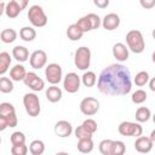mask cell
Returning a JSON list of instances; mask_svg holds the SVG:
<instances>
[{
	"instance_id": "6",
	"label": "cell",
	"mask_w": 155,
	"mask_h": 155,
	"mask_svg": "<svg viewBox=\"0 0 155 155\" xmlns=\"http://www.w3.org/2000/svg\"><path fill=\"white\" fill-rule=\"evenodd\" d=\"M74 64L79 70H86L91 64V51L86 46H81L75 51Z\"/></svg>"
},
{
	"instance_id": "18",
	"label": "cell",
	"mask_w": 155,
	"mask_h": 155,
	"mask_svg": "<svg viewBox=\"0 0 155 155\" xmlns=\"http://www.w3.org/2000/svg\"><path fill=\"white\" fill-rule=\"evenodd\" d=\"M12 57L19 62V63H23L25 61H28L29 58V51L25 46H22V45H17L12 48Z\"/></svg>"
},
{
	"instance_id": "17",
	"label": "cell",
	"mask_w": 155,
	"mask_h": 155,
	"mask_svg": "<svg viewBox=\"0 0 155 155\" xmlns=\"http://www.w3.org/2000/svg\"><path fill=\"white\" fill-rule=\"evenodd\" d=\"M17 124H18V119L16 111L6 115H0V131H4L7 127H16Z\"/></svg>"
},
{
	"instance_id": "8",
	"label": "cell",
	"mask_w": 155,
	"mask_h": 155,
	"mask_svg": "<svg viewBox=\"0 0 155 155\" xmlns=\"http://www.w3.org/2000/svg\"><path fill=\"white\" fill-rule=\"evenodd\" d=\"M45 78L51 85H57L62 81L63 78V70L62 67L57 63H50L45 68Z\"/></svg>"
},
{
	"instance_id": "45",
	"label": "cell",
	"mask_w": 155,
	"mask_h": 155,
	"mask_svg": "<svg viewBox=\"0 0 155 155\" xmlns=\"http://www.w3.org/2000/svg\"><path fill=\"white\" fill-rule=\"evenodd\" d=\"M149 137H150V139L155 143V130H154V131H151V133H150V136H149Z\"/></svg>"
},
{
	"instance_id": "5",
	"label": "cell",
	"mask_w": 155,
	"mask_h": 155,
	"mask_svg": "<svg viewBox=\"0 0 155 155\" xmlns=\"http://www.w3.org/2000/svg\"><path fill=\"white\" fill-rule=\"evenodd\" d=\"M76 25L84 31V33H87L90 30H93V29H98L101 25H102V19L96 13H88L81 18L78 19L76 22Z\"/></svg>"
},
{
	"instance_id": "39",
	"label": "cell",
	"mask_w": 155,
	"mask_h": 155,
	"mask_svg": "<svg viewBox=\"0 0 155 155\" xmlns=\"http://www.w3.org/2000/svg\"><path fill=\"white\" fill-rule=\"evenodd\" d=\"M82 125H84L91 133H94V132L97 131V122H96L93 119H86V120L82 122Z\"/></svg>"
},
{
	"instance_id": "42",
	"label": "cell",
	"mask_w": 155,
	"mask_h": 155,
	"mask_svg": "<svg viewBox=\"0 0 155 155\" xmlns=\"http://www.w3.org/2000/svg\"><path fill=\"white\" fill-rule=\"evenodd\" d=\"M12 1H15L22 10H24L28 6V2H29V0H12Z\"/></svg>"
},
{
	"instance_id": "14",
	"label": "cell",
	"mask_w": 155,
	"mask_h": 155,
	"mask_svg": "<svg viewBox=\"0 0 155 155\" xmlns=\"http://www.w3.org/2000/svg\"><path fill=\"white\" fill-rule=\"evenodd\" d=\"M54 133L61 138H67L73 133V126L67 120H59L54 125Z\"/></svg>"
},
{
	"instance_id": "12",
	"label": "cell",
	"mask_w": 155,
	"mask_h": 155,
	"mask_svg": "<svg viewBox=\"0 0 155 155\" xmlns=\"http://www.w3.org/2000/svg\"><path fill=\"white\" fill-rule=\"evenodd\" d=\"M29 63H30V67L34 68V69H41L46 65L47 63V54L45 51L42 50H36L34 51L30 57H29Z\"/></svg>"
},
{
	"instance_id": "38",
	"label": "cell",
	"mask_w": 155,
	"mask_h": 155,
	"mask_svg": "<svg viewBox=\"0 0 155 155\" xmlns=\"http://www.w3.org/2000/svg\"><path fill=\"white\" fill-rule=\"evenodd\" d=\"M16 111L15 107L11 104V103H7V102H2L0 104V115H6V114H10V113H13Z\"/></svg>"
},
{
	"instance_id": "37",
	"label": "cell",
	"mask_w": 155,
	"mask_h": 155,
	"mask_svg": "<svg viewBox=\"0 0 155 155\" xmlns=\"http://www.w3.org/2000/svg\"><path fill=\"white\" fill-rule=\"evenodd\" d=\"M28 147L24 144H17L11 147V154L12 155H27L28 154Z\"/></svg>"
},
{
	"instance_id": "26",
	"label": "cell",
	"mask_w": 155,
	"mask_h": 155,
	"mask_svg": "<svg viewBox=\"0 0 155 155\" xmlns=\"http://www.w3.org/2000/svg\"><path fill=\"white\" fill-rule=\"evenodd\" d=\"M11 64V56L8 52L2 51L0 53V75H5Z\"/></svg>"
},
{
	"instance_id": "15",
	"label": "cell",
	"mask_w": 155,
	"mask_h": 155,
	"mask_svg": "<svg viewBox=\"0 0 155 155\" xmlns=\"http://www.w3.org/2000/svg\"><path fill=\"white\" fill-rule=\"evenodd\" d=\"M119 25H120V17L114 12L105 15L102 19V27L105 30H109V31L115 30L116 28H119Z\"/></svg>"
},
{
	"instance_id": "31",
	"label": "cell",
	"mask_w": 155,
	"mask_h": 155,
	"mask_svg": "<svg viewBox=\"0 0 155 155\" xmlns=\"http://www.w3.org/2000/svg\"><path fill=\"white\" fill-rule=\"evenodd\" d=\"M113 144L114 140L111 139H103L99 143V151L103 155H111L113 154Z\"/></svg>"
},
{
	"instance_id": "36",
	"label": "cell",
	"mask_w": 155,
	"mask_h": 155,
	"mask_svg": "<svg viewBox=\"0 0 155 155\" xmlns=\"http://www.w3.org/2000/svg\"><path fill=\"white\" fill-rule=\"evenodd\" d=\"M126 151V145L122 140H114L113 144V154L111 155H124Z\"/></svg>"
},
{
	"instance_id": "33",
	"label": "cell",
	"mask_w": 155,
	"mask_h": 155,
	"mask_svg": "<svg viewBox=\"0 0 155 155\" xmlns=\"http://www.w3.org/2000/svg\"><path fill=\"white\" fill-rule=\"evenodd\" d=\"M147 98H148V94L144 90H136L132 93V97H131V99L134 104H142L147 101Z\"/></svg>"
},
{
	"instance_id": "7",
	"label": "cell",
	"mask_w": 155,
	"mask_h": 155,
	"mask_svg": "<svg viewBox=\"0 0 155 155\" xmlns=\"http://www.w3.org/2000/svg\"><path fill=\"white\" fill-rule=\"evenodd\" d=\"M117 131L121 136L125 137H139L143 133V127L140 126V124L137 122H132V121H122L119 126H117Z\"/></svg>"
},
{
	"instance_id": "32",
	"label": "cell",
	"mask_w": 155,
	"mask_h": 155,
	"mask_svg": "<svg viewBox=\"0 0 155 155\" xmlns=\"http://www.w3.org/2000/svg\"><path fill=\"white\" fill-rule=\"evenodd\" d=\"M149 73L148 71H145V70H142V71H139V73H137L136 74V76H134V84L137 85V86H139V87H142V86H144V85H147L148 82H149Z\"/></svg>"
},
{
	"instance_id": "27",
	"label": "cell",
	"mask_w": 155,
	"mask_h": 155,
	"mask_svg": "<svg viewBox=\"0 0 155 155\" xmlns=\"http://www.w3.org/2000/svg\"><path fill=\"white\" fill-rule=\"evenodd\" d=\"M136 120L138 122H147L150 117H151V113H150V109L147 108V107H139L137 110H136Z\"/></svg>"
},
{
	"instance_id": "13",
	"label": "cell",
	"mask_w": 155,
	"mask_h": 155,
	"mask_svg": "<svg viewBox=\"0 0 155 155\" xmlns=\"http://www.w3.org/2000/svg\"><path fill=\"white\" fill-rule=\"evenodd\" d=\"M133 145H134V149H136L138 153L147 154V153H149V151L153 149L154 142L150 139V137L139 136V137H137V139H136V142H134Z\"/></svg>"
},
{
	"instance_id": "30",
	"label": "cell",
	"mask_w": 155,
	"mask_h": 155,
	"mask_svg": "<svg viewBox=\"0 0 155 155\" xmlns=\"http://www.w3.org/2000/svg\"><path fill=\"white\" fill-rule=\"evenodd\" d=\"M13 80L10 78H5L4 75L0 78V92L2 93H10L13 91Z\"/></svg>"
},
{
	"instance_id": "44",
	"label": "cell",
	"mask_w": 155,
	"mask_h": 155,
	"mask_svg": "<svg viewBox=\"0 0 155 155\" xmlns=\"http://www.w3.org/2000/svg\"><path fill=\"white\" fill-rule=\"evenodd\" d=\"M5 7H6V4L4 1H1V7H0V15L5 13Z\"/></svg>"
},
{
	"instance_id": "46",
	"label": "cell",
	"mask_w": 155,
	"mask_h": 155,
	"mask_svg": "<svg viewBox=\"0 0 155 155\" xmlns=\"http://www.w3.org/2000/svg\"><path fill=\"white\" fill-rule=\"evenodd\" d=\"M151 59H153V62L155 63V51L153 52V54H151Z\"/></svg>"
},
{
	"instance_id": "16",
	"label": "cell",
	"mask_w": 155,
	"mask_h": 155,
	"mask_svg": "<svg viewBox=\"0 0 155 155\" xmlns=\"http://www.w3.org/2000/svg\"><path fill=\"white\" fill-rule=\"evenodd\" d=\"M113 56L114 58H116V61L119 62H125L128 59V47H126L125 44L122 42H116L113 46Z\"/></svg>"
},
{
	"instance_id": "9",
	"label": "cell",
	"mask_w": 155,
	"mask_h": 155,
	"mask_svg": "<svg viewBox=\"0 0 155 155\" xmlns=\"http://www.w3.org/2000/svg\"><path fill=\"white\" fill-rule=\"evenodd\" d=\"M99 110V101L93 97H86L80 102V111L86 116H92Z\"/></svg>"
},
{
	"instance_id": "34",
	"label": "cell",
	"mask_w": 155,
	"mask_h": 155,
	"mask_svg": "<svg viewBox=\"0 0 155 155\" xmlns=\"http://www.w3.org/2000/svg\"><path fill=\"white\" fill-rule=\"evenodd\" d=\"M74 133H75V137H76V139H86V138H92V134L93 133H91L82 124L80 125V126H78L76 128H75V131H74Z\"/></svg>"
},
{
	"instance_id": "21",
	"label": "cell",
	"mask_w": 155,
	"mask_h": 155,
	"mask_svg": "<svg viewBox=\"0 0 155 155\" xmlns=\"http://www.w3.org/2000/svg\"><path fill=\"white\" fill-rule=\"evenodd\" d=\"M82 35H84V31L76 25V23L70 24L67 29V36L71 41H79L82 38Z\"/></svg>"
},
{
	"instance_id": "22",
	"label": "cell",
	"mask_w": 155,
	"mask_h": 155,
	"mask_svg": "<svg viewBox=\"0 0 155 155\" xmlns=\"http://www.w3.org/2000/svg\"><path fill=\"white\" fill-rule=\"evenodd\" d=\"M22 12V8L15 2V1H8L6 4V7H5V15L8 17V18H16L18 17V15Z\"/></svg>"
},
{
	"instance_id": "29",
	"label": "cell",
	"mask_w": 155,
	"mask_h": 155,
	"mask_svg": "<svg viewBox=\"0 0 155 155\" xmlns=\"http://www.w3.org/2000/svg\"><path fill=\"white\" fill-rule=\"evenodd\" d=\"M81 82H82V85L86 86V87H92V86H94L96 82H97V76H96L94 71H88V70L85 71L84 75L81 76Z\"/></svg>"
},
{
	"instance_id": "19",
	"label": "cell",
	"mask_w": 155,
	"mask_h": 155,
	"mask_svg": "<svg viewBox=\"0 0 155 155\" xmlns=\"http://www.w3.org/2000/svg\"><path fill=\"white\" fill-rule=\"evenodd\" d=\"M45 96L47 98L48 102L51 103H57L62 99V90L57 86V85H51L46 92H45Z\"/></svg>"
},
{
	"instance_id": "10",
	"label": "cell",
	"mask_w": 155,
	"mask_h": 155,
	"mask_svg": "<svg viewBox=\"0 0 155 155\" xmlns=\"http://www.w3.org/2000/svg\"><path fill=\"white\" fill-rule=\"evenodd\" d=\"M81 85V78L76 73H68L63 79V87L68 93H76Z\"/></svg>"
},
{
	"instance_id": "3",
	"label": "cell",
	"mask_w": 155,
	"mask_h": 155,
	"mask_svg": "<svg viewBox=\"0 0 155 155\" xmlns=\"http://www.w3.org/2000/svg\"><path fill=\"white\" fill-rule=\"evenodd\" d=\"M28 19L31 23V25L36 27V28L45 27L47 24V21H48L45 11L39 5H33V6L29 7V10H28Z\"/></svg>"
},
{
	"instance_id": "40",
	"label": "cell",
	"mask_w": 155,
	"mask_h": 155,
	"mask_svg": "<svg viewBox=\"0 0 155 155\" xmlns=\"http://www.w3.org/2000/svg\"><path fill=\"white\" fill-rule=\"evenodd\" d=\"M139 4L145 10H150L155 6V0H139Z\"/></svg>"
},
{
	"instance_id": "47",
	"label": "cell",
	"mask_w": 155,
	"mask_h": 155,
	"mask_svg": "<svg viewBox=\"0 0 155 155\" xmlns=\"http://www.w3.org/2000/svg\"><path fill=\"white\" fill-rule=\"evenodd\" d=\"M151 35H153V38H154V39H155V29H154V30H153V31H151Z\"/></svg>"
},
{
	"instance_id": "25",
	"label": "cell",
	"mask_w": 155,
	"mask_h": 155,
	"mask_svg": "<svg viewBox=\"0 0 155 155\" xmlns=\"http://www.w3.org/2000/svg\"><path fill=\"white\" fill-rule=\"evenodd\" d=\"M19 38L23 41L30 42L36 38V31H35V29L33 27H23L19 30Z\"/></svg>"
},
{
	"instance_id": "28",
	"label": "cell",
	"mask_w": 155,
	"mask_h": 155,
	"mask_svg": "<svg viewBox=\"0 0 155 155\" xmlns=\"http://www.w3.org/2000/svg\"><path fill=\"white\" fill-rule=\"evenodd\" d=\"M29 151L31 155H41L45 151V143L40 139H35L29 145Z\"/></svg>"
},
{
	"instance_id": "41",
	"label": "cell",
	"mask_w": 155,
	"mask_h": 155,
	"mask_svg": "<svg viewBox=\"0 0 155 155\" xmlns=\"http://www.w3.org/2000/svg\"><path fill=\"white\" fill-rule=\"evenodd\" d=\"M109 0H93V4L98 7V8H107L109 6Z\"/></svg>"
},
{
	"instance_id": "43",
	"label": "cell",
	"mask_w": 155,
	"mask_h": 155,
	"mask_svg": "<svg viewBox=\"0 0 155 155\" xmlns=\"http://www.w3.org/2000/svg\"><path fill=\"white\" fill-rule=\"evenodd\" d=\"M149 88H150L153 92H155V78H151V79L149 80Z\"/></svg>"
},
{
	"instance_id": "24",
	"label": "cell",
	"mask_w": 155,
	"mask_h": 155,
	"mask_svg": "<svg viewBox=\"0 0 155 155\" xmlns=\"http://www.w3.org/2000/svg\"><path fill=\"white\" fill-rule=\"evenodd\" d=\"M17 36H18L17 31L15 29H12V28H6L0 34V39H1V41L4 44H11V42H13L17 39Z\"/></svg>"
},
{
	"instance_id": "35",
	"label": "cell",
	"mask_w": 155,
	"mask_h": 155,
	"mask_svg": "<svg viewBox=\"0 0 155 155\" xmlns=\"http://www.w3.org/2000/svg\"><path fill=\"white\" fill-rule=\"evenodd\" d=\"M10 140L12 145H17V144H24L25 143V136L23 132L21 131H16L10 136Z\"/></svg>"
},
{
	"instance_id": "11",
	"label": "cell",
	"mask_w": 155,
	"mask_h": 155,
	"mask_svg": "<svg viewBox=\"0 0 155 155\" xmlns=\"http://www.w3.org/2000/svg\"><path fill=\"white\" fill-rule=\"evenodd\" d=\"M24 85L27 87H29L31 91L34 92H39V91H42L44 87H45V81L39 78V75L34 71H28L24 80H23Z\"/></svg>"
},
{
	"instance_id": "48",
	"label": "cell",
	"mask_w": 155,
	"mask_h": 155,
	"mask_svg": "<svg viewBox=\"0 0 155 155\" xmlns=\"http://www.w3.org/2000/svg\"><path fill=\"white\" fill-rule=\"evenodd\" d=\"M153 121H154V124H155V114L153 115Z\"/></svg>"
},
{
	"instance_id": "20",
	"label": "cell",
	"mask_w": 155,
	"mask_h": 155,
	"mask_svg": "<svg viewBox=\"0 0 155 155\" xmlns=\"http://www.w3.org/2000/svg\"><path fill=\"white\" fill-rule=\"evenodd\" d=\"M27 70L24 68V65L22 64H16L13 65L11 69H10V78L13 80V81H23L25 75H27Z\"/></svg>"
},
{
	"instance_id": "4",
	"label": "cell",
	"mask_w": 155,
	"mask_h": 155,
	"mask_svg": "<svg viewBox=\"0 0 155 155\" xmlns=\"http://www.w3.org/2000/svg\"><path fill=\"white\" fill-rule=\"evenodd\" d=\"M23 105H24V109H25V111L29 116H31V117L39 116V114L41 111L40 99L34 92H28V93L24 94Z\"/></svg>"
},
{
	"instance_id": "1",
	"label": "cell",
	"mask_w": 155,
	"mask_h": 155,
	"mask_svg": "<svg viewBox=\"0 0 155 155\" xmlns=\"http://www.w3.org/2000/svg\"><path fill=\"white\" fill-rule=\"evenodd\" d=\"M101 93L107 96H126L132 90L131 71L124 64H110L104 68L97 80Z\"/></svg>"
},
{
	"instance_id": "23",
	"label": "cell",
	"mask_w": 155,
	"mask_h": 155,
	"mask_svg": "<svg viewBox=\"0 0 155 155\" xmlns=\"http://www.w3.org/2000/svg\"><path fill=\"white\" fill-rule=\"evenodd\" d=\"M93 140L92 138H86V139H78V150L82 154H88L93 150Z\"/></svg>"
},
{
	"instance_id": "2",
	"label": "cell",
	"mask_w": 155,
	"mask_h": 155,
	"mask_svg": "<svg viewBox=\"0 0 155 155\" xmlns=\"http://www.w3.org/2000/svg\"><path fill=\"white\" fill-rule=\"evenodd\" d=\"M126 42H127V47L133 53H142L145 48V41L143 34L136 29H132L126 34Z\"/></svg>"
}]
</instances>
